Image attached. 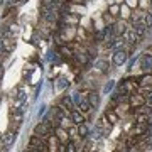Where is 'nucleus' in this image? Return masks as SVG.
<instances>
[{"label":"nucleus","mask_w":152,"mask_h":152,"mask_svg":"<svg viewBox=\"0 0 152 152\" xmlns=\"http://www.w3.org/2000/svg\"><path fill=\"white\" fill-rule=\"evenodd\" d=\"M127 4L130 7H137V0H127Z\"/></svg>","instance_id":"nucleus-25"},{"label":"nucleus","mask_w":152,"mask_h":152,"mask_svg":"<svg viewBox=\"0 0 152 152\" xmlns=\"http://www.w3.org/2000/svg\"><path fill=\"white\" fill-rule=\"evenodd\" d=\"M145 102H147V103H149V105L152 107V93H149V98H147Z\"/></svg>","instance_id":"nucleus-27"},{"label":"nucleus","mask_w":152,"mask_h":152,"mask_svg":"<svg viewBox=\"0 0 152 152\" xmlns=\"http://www.w3.org/2000/svg\"><path fill=\"white\" fill-rule=\"evenodd\" d=\"M75 2H81V0H75Z\"/></svg>","instance_id":"nucleus-30"},{"label":"nucleus","mask_w":152,"mask_h":152,"mask_svg":"<svg viewBox=\"0 0 152 152\" xmlns=\"http://www.w3.org/2000/svg\"><path fill=\"white\" fill-rule=\"evenodd\" d=\"M113 152H125V149H115Z\"/></svg>","instance_id":"nucleus-28"},{"label":"nucleus","mask_w":152,"mask_h":152,"mask_svg":"<svg viewBox=\"0 0 152 152\" xmlns=\"http://www.w3.org/2000/svg\"><path fill=\"white\" fill-rule=\"evenodd\" d=\"M44 140H46V144H48L49 152H58L59 151V140H58V137L56 135H51V134H49Z\"/></svg>","instance_id":"nucleus-4"},{"label":"nucleus","mask_w":152,"mask_h":152,"mask_svg":"<svg viewBox=\"0 0 152 152\" xmlns=\"http://www.w3.org/2000/svg\"><path fill=\"white\" fill-rule=\"evenodd\" d=\"M61 108L66 110L68 113H69L73 108H75V107H73V102H71V98H69V96H63V100H61Z\"/></svg>","instance_id":"nucleus-9"},{"label":"nucleus","mask_w":152,"mask_h":152,"mask_svg":"<svg viewBox=\"0 0 152 152\" xmlns=\"http://www.w3.org/2000/svg\"><path fill=\"white\" fill-rule=\"evenodd\" d=\"M134 32L137 34V37H139V39L144 37V36H145V32H147V26L144 24V22H139V24H135V26H134Z\"/></svg>","instance_id":"nucleus-7"},{"label":"nucleus","mask_w":152,"mask_h":152,"mask_svg":"<svg viewBox=\"0 0 152 152\" xmlns=\"http://www.w3.org/2000/svg\"><path fill=\"white\" fill-rule=\"evenodd\" d=\"M129 103H130V107H134V108H140V107H144L147 102H145V96H144V95L134 93V95H130V98H129Z\"/></svg>","instance_id":"nucleus-3"},{"label":"nucleus","mask_w":152,"mask_h":152,"mask_svg":"<svg viewBox=\"0 0 152 152\" xmlns=\"http://www.w3.org/2000/svg\"><path fill=\"white\" fill-rule=\"evenodd\" d=\"M117 32L124 34L125 32V24H117Z\"/></svg>","instance_id":"nucleus-24"},{"label":"nucleus","mask_w":152,"mask_h":152,"mask_svg":"<svg viewBox=\"0 0 152 152\" xmlns=\"http://www.w3.org/2000/svg\"><path fill=\"white\" fill-rule=\"evenodd\" d=\"M56 134H58V140L59 142H63V144H66V142L69 140V135H68V132L63 129V127H56Z\"/></svg>","instance_id":"nucleus-8"},{"label":"nucleus","mask_w":152,"mask_h":152,"mask_svg":"<svg viewBox=\"0 0 152 152\" xmlns=\"http://www.w3.org/2000/svg\"><path fill=\"white\" fill-rule=\"evenodd\" d=\"M0 48H2V46H0Z\"/></svg>","instance_id":"nucleus-31"},{"label":"nucleus","mask_w":152,"mask_h":152,"mask_svg":"<svg viewBox=\"0 0 152 152\" xmlns=\"http://www.w3.org/2000/svg\"><path fill=\"white\" fill-rule=\"evenodd\" d=\"M127 41H129L130 44H135L137 41H139V37H137V34L134 32V31H132V32H129V34H127Z\"/></svg>","instance_id":"nucleus-20"},{"label":"nucleus","mask_w":152,"mask_h":152,"mask_svg":"<svg viewBox=\"0 0 152 152\" xmlns=\"http://www.w3.org/2000/svg\"><path fill=\"white\" fill-rule=\"evenodd\" d=\"M49 134H51V124L49 122H41L34 127V135L41 137V139H46Z\"/></svg>","instance_id":"nucleus-1"},{"label":"nucleus","mask_w":152,"mask_h":152,"mask_svg":"<svg viewBox=\"0 0 152 152\" xmlns=\"http://www.w3.org/2000/svg\"><path fill=\"white\" fill-rule=\"evenodd\" d=\"M140 86L142 88H151L152 86V75L142 76V78H140Z\"/></svg>","instance_id":"nucleus-14"},{"label":"nucleus","mask_w":152,"mask_h":152,"mask_svg":"<svg viewBox=\"0 0 152 152\" xmlns=\"http://www.w3.org/2000/svg\"><path fill=\"white\" fill-rule=\"evenodd\" d=\"M145 132H147V124H144V125L137 124L135 127H134V130H132V135H137V137H140V135H144Z\"/></svg>","instance_id":"nucleus-11"},{"label":"nucleus","mask_w":152,"mask_h":152,"mask_svg":"<svg viewBox=\"0 0 152 152\" xmlns=\"http://www.w3.org/2000/svg\"><path fill=\"white\" fill-rule=\"evenodd\" d=\"M137 124H140V125H144V124H149V115H145V113L139 115V117H137Z\"/></svg>","instance_id":"nucleus-21"},{"label":"nucleus","mask_w":152,"mask_h":152,"mask_svg":"<svg viewBox=\"0 0 152 152\" xmlns=\"http://www.w3.org/2000/svg\"><path fill=\"white\" fill-rule=\"evenodd\" d=\"M78 137H81V139H86V137H88V127H86V124H80V125H78Z\"/></svg>","instance_id":"nucleus-15"},{"label":"nucleus","mask_w":152,"mask_h":152,"mask_svg":"<svg viewBox=\"0 0 152 152\" xmlns=\"http://www.w3.org/2000/svg\"><path fill=\"white\" fill-rule=\"evenodd\" d=\"M15 137H17V134H15V132H12V130L5 132V134L2 135V144H4V147L12 145V144H14V140H15Z\"/></svg>","instance_id":"nucleus-6"},{"label":"nucleus","mask_w":152,"mask_h":152,"mask_svg":"<svg viewBox=\"0 0 152 152\" xmlns=\"http://www.w3.org/2000/svg\"><path fill=\"white\" fill-rule=\"evenodd\" d=\"M144 24H145L147 27H151L152 26V14H145V17H144Z\"/></svg>","instance_id":"nucleus-23"},{"label":"nucleus","mask_w":152,"mask_h":152,"mask_svg":"<svg viewBox=\"0 0 152 152\" xmlns=\"http://www.w3.org/2000/svg\"><path fill=\"white\" fill-rule=\"evenodd\" d=\"M88 103L91 105H95V107H96L98 103H100V98H98V95L96 93H90V95H88Z\"/></svg>","instance_id":"nucleus-17"},{"label":"nucleus","mask_w":152,"mask_h":152,"mask_svg":"<svg viewBox=\"0 0 152 152\" xmlns=\"http://www.w3.org/2000/svg\"><path fill=\"white\" fill-rule=\"evenodd\" d=\"M69 118H71V122L75 125H80V124H85V115L80 112V110H76V108H73L69 112Z\"/></svg>","instance_id":"nucleus-5"},{"label":"nucleus","mask_w":152,"mask_h":152,"mask_svg":"<svg viewBox=\"0 0 152 152\" xmlns=\"http://www.w3.org/2000/svg\"><path fill=\"white\" fill-rule=\"evenodd\" d=\"M96 68H100V71H107L108 69V61H105V59L96 61Z\"/></svg>","instance_id":"nucleus-19"},{"label":"nucleus","mask_w":152,"mask_h":152,"mask_svg":"<svg viewBox=\"0 0 152 152\" xmlns=\"http://www.w3.org/2000/svg\"><path fill=\"white\" fill-rule=\"evenodd\" d=\"M103 36H105L103 32H96V39H98V41H103Z\"/></svg>","instance_id":"nucleus-26"},{"label":"nucleus","mask_w":152,"mask_h":152,"mask_svg":"<svg viewBox=\"0 0 152 152\" xmlns=\"http://www.w3.org/2000/svg\"><path fill=\"white\" fill-rule=\"evenodd\" d=\"M68 132H69V139H75V137H78V129L76 127H68Z\"/></svg>","instance_id":"nucleus-22"},{"label":"nucleus","mask_w":152,"mask_h":152,"mask_svg":"<svg viewBox=\"0 0 152 152\" xmlns=\"http://www.w3.org/2000/svg\"><path fill=\"white\" fill-rule=\"evenodd\" d=\"M14 48H15V42H14L12 39H4V41H2V49H4L5 53H12Z\"/></svg>","instance_id":"nucleus-10"},{"label":"nucleus","mask_w":152,"mask_h":152,"mask_svg":"<svg viewBox=\"0 0 152 152\" xmlns=\"http://www.w3.org/2000/svg\"><path fill=\"white\" fill-rule=\"evenodd\" d=\"M151 9H152V0H151Z\"/></svg>","instance_id":"nucleus-29"},{"label":"nucleus","mask_w":152,"mask_h":152,"mask_svg":"<svg viewBox=\"0 0 152 152\" xmlns=\"http://www.w3.org/2000/svg\"><path fill=\"white\" fill-rule=\"evenodd\" d=\"M78 110H80L83 115H88L91 112V105L88 103V102H78Z\"/></svg>","instance_id":"nucleus-13"},{"label":"nucleus","mask_w":152,"mask_h":152,"mask_svg":"<svg viewBox=\"0 0 152 152\" xmlns=\"http://www.w3.org/2000/svg\"><path fill=\"white\" fill-rule=\"evenodd\" d=\"M64 151L66 152H78V149H76V144L73 140H68L64 145Z\"/></svg>","instance_id":"nucleus-18"},{"label":"nucleus","mask_w":152,"mask_h":152,"mask_svg":"<svg viewBox=\"0 0 152 152\" xmlns=\"http://www.w3.org/2000/svg\"><path fill=\"white\" fill-rule=\"evenodd\" d=\"M127 58H129L127 51H124V49H118V51H115V53H113V58H112V61H113L115 66H124L125 63H127Z\"/></svg>","instance_id":"nucleus-2"},{"label":"nucleus","mask_w":152,"mask_h":152,"mask_svg":"<svg viewBox=\"0 0 152 152\" xmlns=\"http://www.w3.org/2000/svg\"><path fill=\"white\" fill-rule=\"evenodd\" d=\"M105 118L108 120L110 125H113V124L118 122V115L115 113V112H112V110H107V112H105Z\"/></svg>","instance_id":"nucleus-12"},{"label":"nucleus","mask_w":152,"mask_h":152,"mask_svg":"<svg viewBox=\"0 0 152 152\" xmlns=\"http://www.w3.org/2000/svg\"><path fill=\"white\" fill-rule=\"evenodd\" d=\"M42 140H44V139H41V137L32 135L31 139H29V142H27V147H36V145H39V144H41Z\"/></svg>","instance_id":"nucleus-16"}]
</instances>
